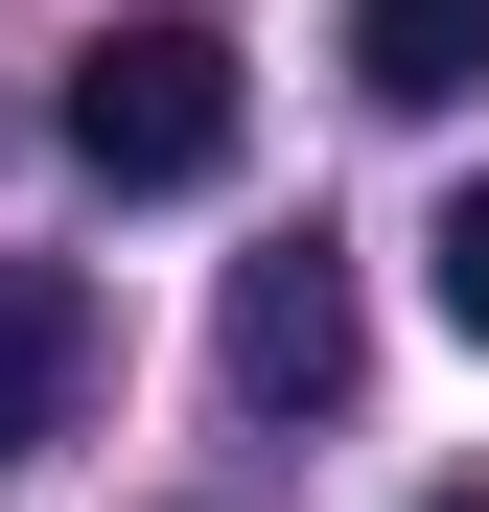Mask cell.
Listing matches in <instances>:
<instances>
[{"label":"cell","mask_w":489,"mask_h":512,"mask_svg":"<svg viewBox=\"0 0 489 512\" xmlns=\"http://www.w3.org/2000/svg\"><path fill=\"white\" fill-rule=\"evenodd\" d=\"M233 140H257L233 24H94L70 47V163L94 187H233Z\"/></svg>","instance_id":"cell-1"},{"label":"cell","mask_w":489,"mask_h":512,"mask_svg":"<svg viewBox=\"0 0 489 512\" xmlns=\"http://www.w3.org/2000/svg\"><path fill=\"white\" fill-rule=\"evenodd\" d=\"M350 350H373V303H350V256H326V210L233 256V303H210V373H233V419H326V396H350Z\"/></svg>","instance_id":"cell-2"},{"label":"cell","mask_w":489,"mask_h":512,"mask_svg":"<svg viewBox=\"0 0 489 512\" xmlns=\"http://www.w3.org/2000/svg\"><path fill=\"white\" fill-rule=\"evenodd\" d=\"M70 396H94V280L70 256H0V466L70 443Z\"/></svg>","instance_id":"cell-3"},{"label":"cell","mask_w":489,"mask_h":512,"mask_svg":"<svg viewBox=\"0 0 489 512\" xmlns=\"http://www.w3.org/2000/svg\"><path fill=\"white\" fill-rule=\"evenodd\" d=\"M350 94L373 117H466L489 94V0H350Z\"/></svg>","instance_id":"cell-4"},{"label":"cell","mask_w":489,"mask_h":512,"mask_svg":"<svg viewBox=\"0 0 489 512\" xmlns=\"http://www.w3.org/2000/svg\"><path fill=\"white\" fill-rule=\"evenodd\" d=\"M420 303H443V326H466V350H489V163H466V187L420 210Z\"/></svg>","instance_id":"cell-5"},{"label":"cell","mask_w":489,"mask_h":512,"mask_svg":"<svg viewBox=\"0 0 489 512\" xmlns=\"http://www.w3.org/2000/svg\"><path fill=\"white\" fill-rule=\"evenodd\" d=\"M420 512H489V489H420Z\"/></svg>","instance_id":"cell-6"}]
</instances>
